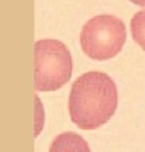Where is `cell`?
Instances as JSON below:
<instances>
[{
  "mask_svg": "<svg viewBox=\"0 0 145 152\" xmlns=\"http://www.w3.org/2000/svg\"><path fill=\"white\" fill-rule=\"evenodd\" d=\"M49 152H90L86 140L76 132H62L54 138Z\"/></svg>",
  "mask_w": 145,
  "mask_h": 152,
  "instance_id": "277c9868",
  "label": "cell"
},
{
  "mask_svg": "<svg viewBox=\"0 0 145 152\" xmlns=\"http://www.w3.org/2000/svg\"><path fill=\"white\" fill-rule=\"evenodd\" d=\"M118 92L114 80L104 72L90 71L81 75L70 87L69 115L81 130H97L114 115Z\"/></svg>",
  "mask_w": 145,
  "mask_h": 152,
  "instance_id": "6da1fadb",
  "label": "cell"
},
{
  "mask_svg": "<svg viewBox=\"0 0 145 152\" xmlns=\"http://www.w3.org/2000/svg\"><path fill=\"white\" fill-rule=\"evenodd\" d=\"M127 39V30L123 20L113 14L92 17L81 33L83 52L96 61H107L121 52Z\"/></svg>",
  "mask_w": 145,
  "mask_h": 152,
  "instance_id": "3957f363",
  "label": "cell"
},
{
  "mask_svg": "<svg viewBox=\"0 0 145 152\" xmlns=\"http://www.w3.org/2000/svg\"><path fill=\"white\" fill-rule=\"evenodd\" d=\"M133 1L134 4H138V6H145V0H130Z\"/></svg>",
  "mask_w": 145,
  "mask_h": 152,
  "instance_id": "8992f818",
  "label": "cell"
},
{
  "mask_svg": "<svg viewBox=\"0 0 145 152\" xmlns=\"http://www.w3.org/2000/svg\"><path fill=\"white\" fill-rule=\"evenodd\" d=\"M34 86L37 92H54L66 85L73 62L68 47L58 39H38L34 44Z\"/></svg>",
  "mask_w": 145,
  "mask_h": 152,
  "instance_id": "7a4b0ae2",
  "label": "cell"
},
{
  "mask_svg": "<svg viewBox=\"0 0 145 152\" xmlns=\"http://www.w3.org/2000/svg\"><path fill=\"white\" fill-rule=\"evenodd\" d=\"M130 28H131L133 39L145 51V9L133 16Z\"/></svg>",
  "mask_w": 145,
  "mask_h": 152,
  "instance_id": "5b68a950",
  "label": "cell"
}]
</instances>
